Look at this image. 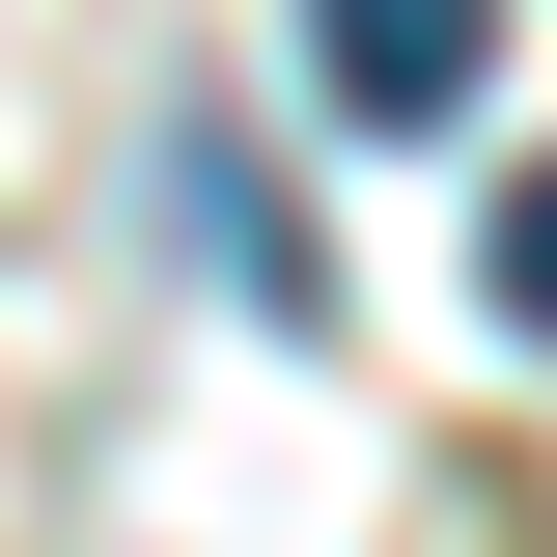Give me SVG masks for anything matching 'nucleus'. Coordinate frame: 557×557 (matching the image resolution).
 I'll return each instance as SVG.
<instances>
[{"instance_id": "f03ea898", "label": "nucleus", "mask_w": 557, "mask_h": 557, "mask_svg": "<svg viewBox=\"0 0 557 557\" xmlns=\"http://www.w3.org/2000/svg\"><path fill=\"white\" fill-rule=\"evenodd\" d=\"M168 196H196V251L251 278L278 335H335V251H307V223H278V168H223V139H196V168H168Z\"/></svg>"}, {"instance_id": "f257e3e1", "label": "nucleus", "mask_w": 557, "mask_h": 557, "mask_svg": "<svg viewBox=\"0 0 557 557\" xmlns=\"http://www.w3.org/2000/svg\"><path fill=\"white\" fill-rule=\"evenodd\" d=\"M474 57H502L474 0H335V57H307V84H335L362 139H446V112H474Z\"/></svg>"}, {"instance_id": "7ed1b4c3", "label": "nucleus", "mask_w": 557, "mask_h": 557, "mask_svg": "<svg viewBox=\"0 0 557 557\" xmlns=\"http://www.w3.org/2000/svg\"><path fill=\"white\" fill-rule=\"evenodd\" d=\"M502 307L557 335V168H502Z\"/></svg>"}]
</instances>
